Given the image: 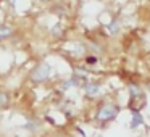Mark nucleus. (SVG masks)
I'll return each mask as SVG.
<instances>
[{
  "mask_svg": "<svg viewBox=\"0 0 150 137\" xmlns=\"http://www.w3.org/2000/svg\"><path fill=\"white\" fill-rule=\"evenodd\" d=\"M120 114V105L116 102L111 100H102L98 103V107L95 108L94 119L95 123H98L100 126H107V124L113 123Z\"/></svg>",
  "mask_w": 150,
  "mask_h": 137,
  "instance_id": "nucleus-1",
  "label": "nucleus"
},
{
  "mask_svg": "<svg viewBox=\"0 0 150 137\" xmlns=\"http://www.w3.org/2000/svg\"><path fill=\"white\" fill-rule=\"evenodd\" d=\"M50 78H52V65H50L49 61H45V60L37 61L36 65L33 66V69L29 71V74H28L29 82L34 85L45 84V82L50 81Z\"/></svg>",
  "mask_w": 150,
  "mask_h": 137,
  "instance_id": "nucleus-2",
  "label": "nucleus"
},
{
  "mask_svg": "<svg viewBox=\"0 0 150 137\" xmlns=\"http://www.w3.org/2000/svg\"><path fill=\"white\" fill-rule=\"evenodd\" d=\"M127 95H129V107L131 111H140V108L145 105V89L136 81L127 82Z\"/></svg>",
  "mask_w": 150,
  "mask_h": 137,
  "instance_id": "nucleus-3",
  "label": "nucleus"
},
{
  "mask_svg": "<svg viewBox=\"0 0 150 137\" xmlns=\"http://www.w3.org/2000/svg\"><path fill=\"white\" fill-rule=\"evenodd\" d=\"M82 89V94H84L86 98H97L102 95V90H103V85H102L100 81L97 79H91L89 78L84 84L81 85Z\"/></svg>",
  "mask_w": 150,
  "mask_h": 137,
  "instance_id": "nucleus-4",
  "label": "nucleus"
},
{
  "mask_svg": "<svg viewBox=\"0 0 150 137\" xmlns=\"http://www.w3.org/2000/svg\"><path fill=\"white\" fill-rule=\"evenodd\" d=\"M82 84H84V81H82L79 76H76L74 73H73L71 76H68L66 79H63V81L60 82L58 89L62 92H68V90H71V89H81Z\"/></svg>",
  "mask_w": 150,
  "mask_h": 137,
  "instance_id": "nucleus-5",
  "label": "nucleus"
},
{
  "mask_svg": "<svg viewBox=\"0 0 150 137\" xmlns=\"http://www.w3.org/2000/svg\"><path fill=\"white\" fill-rule=\"evenodd\" d=\"M15 34H16V29L10 24L0 23V42H7V40L13 39Z\"/></svg>",
  "mask_w": 150,
  "mask_h": 137,
  "instance_id": "nucleus-6",
  "label": "nucleus"
},
{
  "mask_svg": "<svg viewBox=\"0 0 150 137\" xmlns=\"http://www.w3.org/2000/svg\"><path fill=\"white\" fill-rule=\"evenodd\" d=\"M21 127H23L26 132L36 134V132H39V131H40V127H42V123H40L39 119H36V118H28Z\"/></svg>",
  "mask_w": 150,
  "mask_h": 137,
  "instance_id": "nucleus-7",
  "label": "nucleus"
},
{
  "mask_svg": "<svg viewBox=\"0 0 150 137\" xmlns=\"http://www.w3.org/2000/svg\"><path fill=\"white\" fill-rule=\"evenodd\" d=\"M145 123V119H144V114L140 113V111H131V121H129V129L136 131L139 129L142 124Z\"/></svg>",
  "mask_w": 150,
  "mask_h": 137,
  "instance_id": "nucleus-8",
  "label": "nucleus"
},
{
  "mask_svg": "<svg viewBox=\"0 0 150 137\" xmlns=\"http://www.w3.org/2000/svg\"><path fill=\"white\" fill-rule=\"evenodd\" d=\"M121 29H123V24H121V20L116 18V16L107 24V31H108L110 36H118V34L121 32Z\"/></svg>",
  "mask_w": 150,
  "mask_h": 137,
  "instance_id": "nucleus-9",
  "label": "nucleus"
},
{
  "mask_svg": "<svg viewBox=\"0 0 150 137\" xmlns=\"http://www.w3.org/2000/svg\"><path fill=\"white\" fill-rule=\"evenodd\" d=\"M11 105V94L5 89H0V110H7Z\"/></svg>",
  "mask_w": 150,
  "mask_h": 137,
  "instance_id": "nucleus-10",
  "label": "nucleus"
},
{
  "mask_svg": "<svg viewBox=\"0 0 150 137\" xmlns=\"http://www.w3.org/2000/svg\"><path fill=\"white\" fill-rule=\"evenodd\" d=\"M98 61H100L98 55H94V53H87V55L84 56L86 66H95V65H98Z\"/></svg>",
  "mask_w": 150,
  "mask_h": 137,
  "instance_id": "nucleus-11",
  "label": "nucleus"
},
{
  "mask_svg": "<svg viewBox=\"0 0 150 137\" xmlns=\"http://www.w3.org/2000/svg\"><path fill=\"white\" fill-rule=\"evenodd\" d=\"M36 2H39V4H42V5H49V4H52L53 0H36Z\"/></svg>",
  "mask_w": 150,
  "mask_h": 137,
  "instance_id": "nucleus-12",
  "label": "nucleus"
},
{
  "mask_svg": "<svg viewBox=\"0 0 150 137\" xmlns=\"http://www.w3.org/2000/svg\"><path fill=\"white\" fill-rule=\"evenodd\" d=\"M145 87H147V90H149V92H150V81H149V82H147V85H145Z\"/></svg>",
  "mask_w": 150,
  "mask_h": 137,
  "instance_id": "nucleus-13",
  "label": "nucleus"
}]
</instances>
